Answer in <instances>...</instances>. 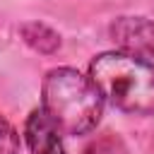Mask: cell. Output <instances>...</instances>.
Masks as SVG:
<instances>
[{"mask_svg":"<svg viewBox=\"0 0 154 154\" xmlns=\"http://www.w3.org/2000/svg\"><path fill=\"white\" fill-rule=\"evenodd\" d=\"M111 36L120 53L144 60L154 58V24L144 17H118L111 24Z\"/></svg>","mask_w":154,"mask_h":154,"instance_id":"3957f363","label":"cell"},{"mask_svg":"<svg viewBox=\"0 0 154 154\" xmlns=\"http://www.w3.org/2000/svg\"><path fill=\"white\" fill-rule=\"evenodd\" d=\"M22 34H24L26 43L34 46V48L41 51V53H51V51H55L58 43H60L58 34L51 31L48 26H43V24H26V26L22 29Z\"/></svg>","mask_w":154,"mask_h":154,"instance_id":"5b68a950","label":"cell"},{"mask_svg":"<svg viewBox=\"0 0 154 154\" xmlns=\"http://www.w3.org/2000/svg\"><path fill=\"white\" fill-rule=\"evenodd\" d=\"M60 135L63 132L58 130V125L48 118L43 108H36L29 113L24 123V137H26L31 154H65Z\"/></svg>","mask_w":154,"mask_h":154,"instance_id":"277c9868","label":"cell"},{"mask_svg":"<svg viewBox=\"0 0 154 154\" xmlns=\"http://www.w3.org/2000/svg\"><path fill=\"white\" fill-rule=\"evenodd\" d=\"M0 154H19V135L0 116Z\"/></svg>","mask_w":154,"mask_h":154,"instance_id":"8992f818","label":"cell"},{"mask_svg":"<svg viewBox=\"0 0 154 154\" xmlns=\"http://www.w3.org/2000/svg\"><path fill=\"white\" fill-rule=\"evenodd\" d=\"M41 101L48 118L65 135H84L101 120L103 99L89 77L75 67H55L43 77Z\"/></svg>","mask_w":154,"mask_h":154,"instance_id":"7a4b0ae2","label":"cell"},{"mask_svg":"<svg viewBox=\"0 0 154 154\" xmlns=\"http://www.w3.org/2000/svg\"><path fill=\"white\" fill-rule=\"evenodd\" d=\"M89 79L103 101L132 116L154 113V63L120 51L101 53L89 63Z\"/></svg>","mask_w":154,"mask_h":154,"instance_id":"6da1fadb","label":"cell"}]
</instances>
